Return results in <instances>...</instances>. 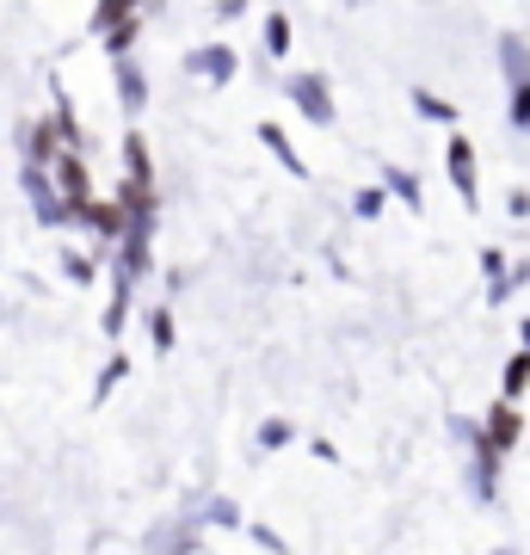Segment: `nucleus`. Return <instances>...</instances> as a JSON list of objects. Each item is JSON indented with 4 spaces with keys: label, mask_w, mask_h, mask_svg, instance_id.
I'll return each instance as SVG.
<instances>
[{
    "label": "nucleus",
    "mask_w": 530,
    "mask_h": 555,
    "mask_svg": "<svg viewBox=\"0 0 530 555\" xmlns=\"http://www.w3.org/2000/svg\"><path fill=\"white\" fill-rule=\"evenodd\" d=\"M451 433L469 444V494L481 500V506H493V500H500V469H506V456L488 444L481 420H463V414H456V420H451Z\"/></svg>",
    "instance_id": "nucleus-1"
},
{
    "label": "nucleus",
    "mask_w": 530,
    "mask_h": 555,
    "mask_svg": "<svg viewBox=\"0 0 530 555\" xmlns=\"http://www.w3.org/2000/svg\"><path fill=\"white\" fill-rule=\"evenodd\" d=\"M284 100H290V112H302L314 130H327V124L339 118L334 80L321 75V68H290V75H284Z\"/></svg>",
    "instance_id": "nucleus-2"
},
{
    "label": "nucleus",
    "mask_w": 530,
    "mask_h": 555,
    "mask_svg": "<svg viewBox=\"0 0 530 555\" xmlns=\"http://www.w3.org/2000/svg\"><path fill=\"white\" fill-rule=\"evenodd\" d=\"M68 229H80V235L93 241V247H105V254H112V247L124 241V229H130V222H124V204H118V198L93 192V198H75V204H68Z\"/></svg>",
    "instance_id": "nucleus-3"
},
{
    "label": "nucleus",
    "mask_w": 530,
    "mask_h": 555,
    "mask_svg": "<svg viewBox=\"0 0 530 555\" xmlns=\"http://www.w3.org/2000/svg\"><path fill=\"white\" fill-rule=\"evenodd\" d=\"M500 68H506V118L512 130L530 137V43L525 38H500Z\"/></svg>",
    "instance_id": "nucleus-4"
},
{
    "label": "nucleus",
    "mask_w": 530,
    "mask_h": 555,
    "mask_svg": "<svg viewBox=\"0 0 530 555\" xmlns=\"http://www.w3.org/2000/svg\"><path fill=\"white\" fill-rule=\"evenodd\" d=\"M20 185H25V204H31V217L56 235V229H68V198L56 192V179H50V167H20Z\"/></svg>",
    "instance_id": "nucleus-5"
},
{
    "label": "nucleus",
    "mask_w": 530,
    "mask_h": 555,
    "mask_svg": "<svg viewBox=\"0 0 530 555\" xmlns=\"http://www.w3.org/2000/svg\"><path fill=\"white\" fill-rule=\"evenodd\" d=\"M185 75L204 80V87H229L241 75V50L235 43H192L185 50Z\"/></svg>",
    "instance_id": "nucleus-6"
},
{
    "label": "nucleus",
    "mask_w": 530,
    "mask_h": 555,
    "mask_svg": "<svg viewBox=\"0 0 530 555\" xmlns=\"http://www.w3.org/2000/svg\"><path fill=\"white\" fill-rule=\"evenodd\" d=\"M444 173H451L456 198L475 210V204H481V160H475V142L463 137V130H451V142H444Z\"/></svg>",
    "instance_id": "nucleus-7"
},
{
    "label": "nucleus",
    "mask_w": 530,
    "mask_h": 555,
    "mask_svg": "<svg viewBox=\"0 0 530 555\" xmlns=\"http://www.w3.org/2000/svg\"><path fill=\"white\" fill-rule=\"evenodd\" d=\"M62 149H68V142H62V130H56L50 112H38V118L20 124V167H50Z\"/></svg>",
    "instance_id": "nucleus-8"
},
{
    "label": "nucleus",
    "mask_w": 530,
    "mask_h": 555,
    "mask_svg": "<svg viewBox=\"0 0 530 555\" xmlns=\"http://www.w3.org/2000/svg\"><path fill=\"white\" fill-rule=\"evenodd\" d=\"M112 87H118V112L130 124H142V112H148V75H142L137 56H112Z\"/></svg>",
    "instance_id": "nucleus-9"
},
{
    "label": "nucleus",
    "mask_w": 530,
    "mask_h": 555,
    "mask_svg": "<svg viewBox=\"0 0 530 555\" xmlns=\"http://www.w3.org/2000/svg\"><path fill=\"white\" fill-rule=\"evenodd\" d=\"M481 433H488V444H493L500 456H512L518 444H525V408L500 396V401L488 408V414H481Z\"/></svg>",
    "instance_id": "nucleus-10"
},
{
    "label": "nucleus",
    "mask_w": 530,
    "mask_h": 555,
    "mask_svg": "<svg viewBox=\"0 0 530 555\" xmlns=\"http://www.w3.org/2000/svg\"><path fill=\"white\" fill-rule=\"evenodd\" d=\"M50 179H56V192L68 204L75 198H93V160L80 155V149H62L56 160H50Z\"/></svg>",
    "instance_id": "nucleus-11"
},
{
    "label": "nucleus",
    "mask_w": 530,
    "mask_h": 555,
    "mask_svg": "<svg viewBox=\"0 0 530 555\" xmlns=\"http://www.w3.org/2000/svg\"><path fill=\"white\" fill-rule=\"evenodd\" d=\"M148 555H204V525H197L192 513H179L173 525H160V531L148 537Z\"/></svg>",
    "instance_id": "nucleus-12"
},
{
    "label": "nucleus",
    "mask_w": 530,
    "mask_h": 555,
    "mask_svg": "<svg viewBox=\"0 0 530 555\" xmlns=\"http://www.w3.org/2000/svg\"><path fill=\"white\" fill-rule=\"evenodd\" d=\"M130 315H137V284L112 272V302H105V315H99V334L118 346V339L130 334Z\"/></svg>",
    "instance_id": "nucleus-13"
},
{
    "label": "nucleus",
    "mask_w": 530,
    "mask_h": 555,
    "mask_svg": "<svg viewBox=\"0 0 530 555\" xmlns=\"http://www.w3.org/2000/svg\"><path fill=\"white\" fill-rule=\"evenodd\" d=\"M56 266H62V278H68V284L93 291L99 278H105V266H112V254H105V247H62Z\"/></svg>",
    "instance_id": "nucleus-14"
},
{
    "label": "nucleus",
    "mask_w": 530,
    "mask_h": 555,
    "mask_svg": "<svg viewBox=\"0 0 530 555\" xmlns=\"http://www.w3.org/2000/svg\"><path fill=\"white\" fill-rule=\"evenodd\" d=\"M254 137H259V149H266V155H272V160H277V167H284L290 179H309V160L296 155V142L284 137V124H272V118H266V124L254 130Z\"/></svg>",
    "instance_id": "nucleus-15"
},
{
    "label": "nucleus",
    "mask_w": 530,
    "mask_h": 555,
    "mask_svg": "<svg viewBox=\"0 0 530 555\" xmlns=\"http://www.w3.org/2000/svg\"><path fill=\"white\" fill-rule=\"evenodd\" d=\"M124 179H137V185H155V149L142 137V124L124 130Z\"/></svg>",
    "instance_id": "nucleus-16"
},
{
    "label": "nucleus",
    "mask_w": 530,
    "mask_h": 555,
    "mask_svg": "<svg viewBox=\"0 0 530 555\" xmlns=\"http://www.w3.org/2000/svg\"><path fill=\"white\" fill-rule=\"evenodd\" d=\"M50 100H56V105H50V118H56L62 142L87 155V124H80V112H75V100H68V87H62V80H50Z\"/></svg>",
    "instance_id": "nucleus-17"
},
{
    "label": "nucleus",
    "mask_w": 530,
    "mask_h": 555,
    "mask_svg": "<svg viewBox=\"0 0 530 555\" xmlns=\"http://www.w3.org/2000/svg\"><path fill=\"white\" fill-rule=\"evenodd\" d=\"M376 185H383V192L401 204V210H426V185H419V173H408V167H395V160H389Z\"/></svg>",
    "instance_id": "nucleus-18"
},
{
    "label": "nucleus",
    "mask_w": 530,
    "mask_h": 555,
    "mask_svg": "<svg viewBox=\"0 0 530 555\" xmlns=\"http://www.w3.org/2000/svg\"><path fill=\"white\" fill-rule=\"evenodd\" d=\"M290 444H296V420L290 414H266L254 426V451L259 456H277V451H290Z\"/></svg>",
    "instance_id": "nucleus-19"
},
{
    "label": "nucleus",
    "mask_w": 530,
    "mask_h": 555,
    "mask_svg": "<svg viewBox=\"0 0 530 555\" xmlns=\"http://www.w3.org/2000/svg\"><path fill=\"white\" fill-rule=\"evenodd\" d=\"M130 371H137V364H130V352H124V346H112V352H105V364H99V377H93V401H112L124 383H130Z\"/></svg>",
    "instance_id": "nucleus-20"
},
{
    "label": "nucleus",
    "mask_w": 530,
    "mask_h": 555,
    "mask_svg": "<svg viewBox=\"0 0 530 555\" xmlns=\"http://www.w3.org/2000/svg\"><path fill=\"white\" fill-rule=\"evenodd\" d=\"M173 346H179L173 302H155V309H148V352H155V358H173Z\"/></svg>",
    "instance_id": "nucleus-21"
},
{
    "label": "nucleus",
    "mask_w": 530,
    "mask_h": 555,
    "mask_svg": "<svg viewBox=\"0 0 530 555\" xmlns=\"http://www.w3.org/2000/svg\"><path fill=\"white\" fill-rule=\"evenodd\" d=\"M259 43H266V56L272 62H290V43H296L290 13H266V20H259Z\"/></svg>",
    "instance_id": "nucleus-22"
},
{
    "label": "nucleus",
    "mask_w": 530,
    "mask_h": 555,
    "mask_svg": "<svg viewBox=\"0 0 530 555\" xmlns=\"http://www.w3.org/2000/svg\"><path fill=\"white\" fill-rule=\"evenodd\" d=\"M142 7H148V0H93V20H87V31H93V38H105L112 25L137 20Z\"/></svg>",
    "instance_id": "nucleus-23"
},
{
    "label": "nucleus",
    "mask_w": 530,
    "mask_h": 555,
    "mask_svg": "<svg viewBox=\"0 0 530 555\" xmlns=\"http://www.w3.org/2000/svg\"><path fill=\"white\" fill-rule=\"evenodd\" d=\"M192 518L197 525H210V531H247V518H241V506L235 500H204V506H192Z\"/></svg>",
    "instance_id": "nucleus-24"
},
{
    "label": "nucleus",
    "mask_w": 530,
    "mask_h": 555,
    "mask_svg": "<svg viewBox=\"0 0 530 555\" xmlns=\"http://www.w3.org/2000/svg\"><path fill=\"white\" fill-rule=\"evenodd\" d=\"M500 396H506V401H525L530 396V352H525V346L500 364Z\"/></svg>",
    "instance_id": "nucleus-25"
},
{
    "label": "nucleus",
    "mask_w": 530,
    "mask_h": 555,
    "mask_svg": "<svg viewBox=\"0 0 530 555\" xmlns=\"http://www.w3.org/2000/svg\"><path fill=\"white\" fill-rule=\"evenodd\" d=\"M142 20H148V13H137V20H124V25H112V31H105V56H137V43H142Z\"/></svg>",
    "instance_id": "nucleus-26"
},
{
    "label": "nucleus",
    "mask_w": 530,
    "mask_h": 555,
    "mask_svg": "<svg viewBox=\"0 0 530 555\" xmlns=\"http://www.w3.org/2000/svg\"><path fill=\"white\" fill-rule=\"evenodd\" d=\"M413 112L432 124H456V105L444 100V93H432V87H413Z\"/></svg>",
    "instance_id": "nucleus-27"
},
{
    "label": "nucleus",
    "mask_w": 530,
    "mask_h": 555,
    "mask_svg": "<svg viewBox=\"0 0 530 555\" xmlns=\"http://www.w3.org/2000/svg\"><path fill=\"white\" fill-rule=\"evenodd\" d=\"M383 210H389V192H383V185H364V192H352V217L376 222Z\"/></svg>",
    "instance_id": "nucleus-28"
},
{
    "label": "nucleus",
    "mask_w": 530,
    "mask_h": 555,
    "mask_svg": "<svg viewBox=\"0 0 530 555\" xmlns=\"http://www.w3.org/2000/svg\"><path fill=\"white\" fill-rule=\"evenodd\" d=\"M247 537H254V543H259V550H266V555H296L290 543H284V537L272 531V525H247Z\"/></svg>",
    "instance_id": "nucleus-29"
},
{
    "label": "nucleus",
    "mask_w": 530,
    "mask_h": 555,
    "mask_svg": "<svg viewBox=\"0 0 530 555\" xmlns=\"http://www.w3.org/2000/svg\"><path fill=\"white\" fill-rule=\"evenodd\" d=\"M247 7H254V0H217V13H210V20L235 25V20H247Z\"/></svg>",
    "instance_id": "nucleus-30"
},
{
    "label": "nucleus",
    "mask_w": 530,
    "mask_h": 555,
    "mask_svg": "<svg viewBox=\"0 0 530 555\" xmlns=\"http://www.w3.org/2000/svg\"><path fill=\"white\" fill-rule=\"evenodd\" d=\"M506 210H512V217H530V192H525V185H512V192H506Z\"/></svg>",
    "instance_id": "nucleus-31"
},
{
    "label": "nucleus",
    "mask_w": 530,
    "mask_h": 555,
    "mask_svg": "<svg viewBox=\"0 0 530 555\" xmlns=\"http://www.w3.org/2000/svg\"><path fill=\"white\" fill-rule=\"evenodd\" d=\"M309 451H314V463H339V451H334V438H309Z\"/></svg>",
    "instance_id": "nucleus-32"
},
{
    "label": "nucleus",
    "mask_w": 530,
    "mask_h": 555,
    "mask_svg": "<svg viewBox=\"0 0 530 555\" xmlns=\"http://www.w3.org/2000/svg\"><path fill=\"white\" fill-rule=\"evenodd\" d=\"M518 339H525V352H530V315H525V327H518Z\"/></svg>",
    "instance_id": "nucleus-33"
}]
</instances>
